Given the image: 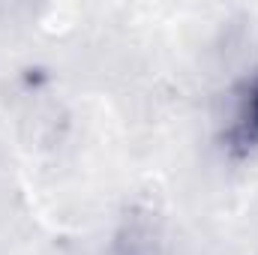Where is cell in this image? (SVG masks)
Wrapping results in <instances>:
<instances>
[{
    "label": "cell",
    "instance_id": "1",
    "mask_svg": "<svg viewBox=\"0 0 258 255\" xmlns=\"http://www.w3.org/2000/svg\"><path fill=\"white\" fill-rule=\"evenodd\" d=\"M228 147L234 153H249L252 147H258V75L243 96L234 126L228 129Z\"/></svg>",
    "mask_w": 258,
    "mask_h": 255
}]
</instances>
